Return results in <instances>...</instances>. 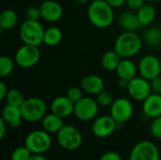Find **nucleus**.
<instances>
[{"label":"nucleus","instance_id":"obj_17","mask_svg":"<svg viewBox=\"0 0 161 160\" xmlns=\"http://www.w3.org/2000/svg\"><path fill=\"white\" fill-rule=\"evenodd\" d=\"M118 24L125 31L136 32L141 28L142 24L139 20L137 11L134 10H125L123 11L118 17Z\"/></svg>","mask_w":161,"mask_h":160},{"label":"nucleus","instance_id":"obj_11","mask_svg":"<svg viewBox=\"0 0 161 160\" xmlns=\"http://www.w3.org/2000/svg\"><path fill=\"white\" fill-rule=\"evenodd\" d=\"M128 94L137 101H144L152 92L151 82L142 76H136L129 81L127 88Z\"/></svg>","mask_w":161,"mask_h":160},{"label":"nucleus","instance_id":"obj_32","mask_svg":"<svg viewBox=\"0 0 161 160\" xmlns=\"http://www.w3.org/2000/svg\"><path fill=\"white\" fill-rule=\"evenodd\" d=\"M152 120L153 121L150 125V132L154 138L161 140V116Z\"/></svg>","mask_w":161,"mask_h":160},{"label":"nucleus","instance_id":"obj_14","mask_svg":"<svg viewBox=\"0 0 161 160\" xmlns=\"http://www.w3.org/2000/svg\"><path fill=\"white\" fill-rule=\"evenodd\" d=\"M42 18L47 22H58L63 14V8L61 5L54 0H46L40 6Z\"/></svg>","mask_w":161,"mask_h":160},{"label":"nucleus","instance_id":"obj_33","mask_svg":"<svg viewBox=\"0 0 161 160\" xmlns=\"http://www.w3.org/2000/svg\"><path fill=\"white\" fill-rule=\"evenodd\" d=\"M42 18L40 7H30L25 11V19L30 21H39V19Z\"/></svg>","mask_w":161,"mask_h":160},{"label":"nucleus","instance_id":"obj_28","mask_svg":"<svg viewBox=\"0 0 161 160\" xmlns=\"http://www.w3.org/2000/svg\"><path fill=\"white\" fill-rule=\"evenodd\" d=\"M14 69V62L13 60L7 57L2 56L0 58V77H6L9 75Z\"/></svg>","mask_w":161,"mask_h":160},{"label":"nucleus","instance_id":"obj_1","mask_svg":"<svg viewBox=\"0 0 161 160\" xmlns=\"http://www.w3.org/2000/svg\"><path fill=\"white\" fill-rule=\"evenodd\" d=\"M87 13L90 22L98 28H107L114 21L113 8L106 0H92L88 8Z\"/></svg>","mask_w":161,"mask_h":160},{"label":"nucleus","instance_id":"obj_37","mask_svg":"<svg viewBox=\"0 0 161 160\" xmlns=\"http://www.w3.org/2000/svg\"><path fill=\"white\" fill-rule=\"evenodd\" d=\"M106 2L113 8H121L122 6H124L126 0H106Z\"/></svg>","mask_w":161,"mask_h":160},{"label":"nucleus","instance_id":"obj_38","mask_svg":"<svg viewBox=\"0 0 161 160\" xmlns=\"http://www.w3.org/2000/svg\"><path fill=\"white\" fill-rule=\"evenodd\" d=\"M7 129H8V124L2 118H0V139L1 140H3L4 137L6 136Z\"/></svg>","mask_w":161,"mask_h":160},{"label":"nucleus","instance_id":"obj_42","mask_svg":"<svg viewBox=\"0 0 161 160\" xmlns=\"http://www.w3.org/2000/svg\"><path fill=\"white\" fill-rule=\"evenodd\" d=\"M75 3H78V4H86V3H88L90 0H74Z\"/></svg>","mask_w":161,"mask_h":160},{"label":"nucleus","instance_id":"obj_4","mask_svg":"<svg viewBox=\"0 0 161 160\" xmlns=\"http://www.w3.org/2000/svg\"><path fill=\"white\" fill-rule=\"evenodd\" d=\"M20 108L23 119L29 123H37L42 121L47 111L45 102L39 97H30L25 99Z\"/></svg>","mask_w":161,"mask_h":160},{"label":"nucleus","instance_id":"obj_43","mask_svg":"<svg viewBox=\"0 0 161 160\" xmlns=\"http://www.w3.org/2000/svg\"><path fill=\"white\" fill-rule=\"evenodd\" d=\"M147 2H151V3H156V2H161V0H146Z\"/></svg>","mask_w":161,"mask_h":160},{"label":"nucleus","instance_id":"obj_29","mask_svg":"<svg viewBox=\"0 0 161 160\" xmlns=\"http://www.w3.org/2000/svg\"><path fill=\"white\" fill-rule=\"evenodd\" d=\"M32 153L25 147H18L11 153V160H29L32 157Z\"/></svg>","mask_w":161,"mask_h":160},{"label":"nucleus","instance_id":"obj_9","mask_svg":"<svg viewBox=\"0 0 161 160\" xmlns=\"http://www.w3.org/2000/svg\"><path fill=\"white\" fill-rule=\"evenodd\" d=\"M41 58V52L38 46L24 44L15 54V62L21 68H30L35 66Z\"/></svg>","mask_w":161,"mask_h":160},{"label":"nucleus","instance_id":"obj_35","mask_svg":"<svg viewBox=\"0 0 161 160\" xmlns=\"http://www.w3.org/2000/svg\"><path fill=\"white\" fill-rule=\"evenodd\" d=\"M151 87H152V91L155 93L161 94V76H158L154 79H152L151 81Z\"/></svg>","mask_w":161,"mask_h":160},{"label":"nucleus","instance_id":"obj_15","mask_svg":"<svg viewBox=\"0 0 161 160\" xmlns=\"http://www.w3.org/2000/svg\"><path fill=\"white\" fill-rule=\"evenodd\" d=\"M75 110V103L71 101L67 95L65 96H58L55 98L51 104V111L61 117L62 119L67 118L74 114Z\"/></svg>","mask_w":161,"mask_h":160},{"label":"nucleus","instance_id":"obj_13","mask_svg":"<svg viewBox=\"0 0 161 160\" xmlns=\"http://www.w3.org/2000/svg\"><path fill=\"white\" fill-rule=\"evenodd\" d=\"M118 124L110 115L100 116L94 119L92 124V132L97 138H107L113 134Z\"/></svg>","mask_w":161,"mask_h":160},{"label":"nucleus","instance_id":"obj_2","mask_svg":"<svg viewBox=\"0 0 161 160\" xmlns=\"http://www.w3.org/2000/svg\"><path fill=\"white\" fill-rule=\"evenodd\" d=\"M142 40L136 32L125 31L121 33L114 43V50L122 58H130L142 49Z\"/></svg>","mask_w":161,"mask_h":160},{"label":"nucleus","instance_id":"obj_6","mask_svg":"<svg viewBox=\"0 0 161 160\" xmlns=\"http://www.w3.org/2000/svg\"><path fill=\"white\" fill-rule=\"evenodd\" d=\"M58 145L66 151H75L83 143L81 132L73 125H64L57 133Z\"/></svg>","mask_w":161,"mask_h":160},{"label":"nucleus","instance_id":"obj_12","mask_svg":"<svg viewBox=\"0 0 161 160\" xmlns=\"http://www.w3.org/2000/svg\"><path fill=\"white\" fill-rule=\"evenodd\" d=\"M138 70L141 76L151 81L152 79L160 75L161 68L159 58L153 55L144 56L139 62Z\"/></svg>","mask_w":161,"mask_h":160},{"label":"nucleus","instance_id":"obj_30","mask_svg":"<svg viewBox=\"0 0 161 160\" xmlns=\"http://www.w3.org/2000/svg\"><path fill=\"white\" fill-rule=\"evenodd\" d=\"M96 101L101 107H110L113 103V97L112 95L106 91H103L99 94H97Z\"/></svg>","mask_w":161,"mask_h":160},{"label":"nucleus","instance_id":"obj_23","mask_svg":"<svg viewBox=\"0 0 161 160\" xmlns=\"http://www.w3.org/2000/svg\"><path fill=\"white\" fill-rule=\"evenodd\" d=\"M144 42L153 48H158L161 46V27L151 26L144 31L143 34Z\"/></svg>","mask_w":161,"mask_h":160},{"label":"nucleus","instance_id":"obj_41","mask_svg":"<svg viewBox=\"0 0 161 160\" xmlns=\"http://www.w3.org/2000/svg\"><path fill=\"white\" fill-rule=\"evenodd\" d=\"M29 160H48L45 157H43L42 155H32V157H30Z\"/></svg>","mask_w":161,"mask_h":160},{"label":"nucleus","instance_id":"obj_25","mask_svg":"<svg viewBox=\"0 0 161 160\" xmlns=\"http://www.w3.org/2000/svg\"><path fill=\"white\" fill-rule=\"evenodd\" d=\"M18 22L17 13L12 9H5L0 15V27L2 30L13 28Z\"/></svg>","mask_w":161,"mask_h":160},{"label":"nucleus","instance_id":"obj_24","mask_svg":"<svg viewBox=\"0 0 161 160\" xmlns=\"http://www.w3.org/2000/svg\"><path fill=\"white\" fill-rule=\"evenodd\" d=\"M139 20L143 26L151 25L156 18V9L151 4H144L140 9L137 10Z\"/></svg>","mask_w":161,"mask_h":160},{"label":"nucleus","instance_id":"obj_45","mask_svg":"<svg viewBox=\"0 0 161 160\" xmlns=\"http://www.w3.org/2000/svg\"><path fill=\"white\" fill-rule=\"evenodd\" d=\"M160 51H161V46H160Z\"/></svg>","mask_w":161,"mask_h":160},{"label":"nucleus","instance_id":"obj_3","mask_svg":"<svg viewBox=\"0 0 161 160\" xmlns=\"http://www.w3.org/2000/svg\"><path fill=\"white\" fill-rule=\"evenodd\" d=\"M44 31L45 29L39 21L25 20L20 26L19 34L24 44L40 46L43 43Z\"/></svg>","mask_w":161,"mask_h":160},{"label":"nucleus","instance_id":"obj_8","mask_svg":"<svg viewBox=\"0 0 161 160\" xmlns=\"http://www.w3.org/2000/svg\"><path fill=\"white\" fill-rule=\"evenodd\" d=\"M99 110V104L91 97H83L75 104V116L83 122H88L96 118Z\"/></svg>","mask_w":161,"mask_h":160},{"label":"nucleus","instance_id":"obj_10","mask_svg":"<svg viewBox=\"0 0 161 160\" xmlns=\"http://www.w3.org/2000/svg\"><path fill=\"white\" fill-rule=\"evenodd\" d=\"M133 115V105L125 97L117 98L110 106V116L118 124H122L131 119Z\"/></svg>","mask_w":161,"mask_h":160},{"label":"nucleus","instance_id":"obj_34","mask_svg":"<svg viewBox=\"0 0 161 160\" xmlns=\"http://www.w3.org/2000/svg\"><path fill=\"white\" fill-rule=\"evenodd\" d=\"M145 2H146V0H126L125 4L129 9L137 11L145 4Z\"/></svg>","mask_w":161,"mask_h":160},{"label":"nucleus","instance_id":"obj_19","mask_svg":"<svg viewBox=\"0 0 161 160\" xmlns=\"http://www.w3.org/2000/svg\"><path fill=\"white\" fill-rule=\"evenodd\" d=\"M1 118L8 124V125L17 128L21 125L23 115L21 108L19 107H14L8 104H6L2 109V116Z\"/></svg>","mask_w":161,"mask_h":160},{"label":"nucleus","instance_id":"obj_39","mask_svg":"<svg viewBox=\"0 0 161 160\" xmlns=\"http://www.w3.org/2000/svg\"><path fill=\"white\" fill-rule=\"evenodd\" d=\"M8 89L7 85L3 81H1L0 82V99L1 100H5V98L8 94Z\"/></svg>","mask_w":161,"mask_h":160},{"label":"nucleus","instance_id":"obj_40","mask_svg":"<svg viewBox=\"0 0 161 160\" xmlns=\"http://www.w3.org/2000/svg\"><path fill=\"white\" fill-rule=\"evenodd\" d=\"M118 87L121 88V89H126L128 88V85H129V80H126V79H124V78H119L118 79Z\"/></svg>","mask_w":161,"mask_h":160},{"label":"nucleus","instance_id":"obj_21","mask_svg":"<svg viewBox=\"0 0 161 160\" xmlns=\"http://www.w3.org/2000/svg\"><path fill=\"white\" fill-rule=\"evenodd\" d=\"M138 68L136 64L129 58H123L116 70L119 78H124L126 80H131L136 77Z\"/></svg>","mask_w":161,"mask_h":160},{"label":"nucleus","instance_id":"obj_5","mask_svg":"<svg viewBox=\"0 0 161 160\" xmlns=\"http://www.w3.org/2000/svg\"><path fill=\"white\" fill-rule=\"evenodd\" d=\"M51 145L50 133L43 129L30 132L25 140V146L33 155H43L50 149Z\"/></svg>","mask_w":161,"mask_h":160},{"label":"nucleus","instance_id":"obj_7","mask_svg":"<svg viewBox=\"0 0 161 160\" xmlns=\"http://www.w3.org/2000/svg\"><path fill=\"white\" fill-rule=\"evenodd\" d=\"M129 160H160V153L154 142L142 141L132 148Z\"/></svg>","mask_w":161,"mask_h":160},{"label":"nucleus","instance_id":"obj_36","mask_svg":"<svg viewBox=\"0 0 161 160\" xmlns=\"http://www.w3.org/2000/svg\"><path fill=\"white\" fill-rule=\"evenodd\" d=\"M99 160H123L121 156L116 152H108L105 153Z\"/></svg>","mask_w":161,"mask_h":160},{"label":"nucleus","instance_id":"obj_26","mask_svg":"<svg viewBox=\"0 0 161 160\" xmlns=\"http://www.w3.org/2000/svg\"><path fill=\"white\" fill-rule=\"evenodd\" d=\"M62 40V32L57 26H50L45 29L44 37H43V43L48 46H55L58 45Z\"/></svg>","mask_w":161,"mask_h":160},{"label":"nucleus","instance_id":"obj_27","mask_svg":"<svg viewBox=\"0 0 161 160\" xmlns=\"http://www.w3.org/2000/svg\"><path fill=\"white\" fill-rule=\"evenodd\" d=\"M5 100H6L7 104L20 108L24 104L25 98L21 91H19L17 89H11V90H8Z\"/></svg>","mask_w":161,"mask_h":160},{"label":"nucleus","instance_id":"obj_16","mask_svg":"<svg viewBox=\"0 0 161 160\" xmlns=\"http://www.w3.org/2000/svg\"><path fill=\"white\" fill-rule=\"evenodd\" d=\"M143 114L150 119L161 116V94L152 92L142 103Z\"/></svg>","mask_w":161,"mask_h":160},{"label":"nucleus","instance_id":"obj_44","mask_svg":"<svg viewBox=\"0 0 161 160\" xmlns=\"http://www.w3.org/2000/svg\"><path fill=\"white\" fill-rule=\"evenodd\" d=\"M159 63H160V68H161V58H159Z\"/></svg>","mask_w":161,"mask_h":160},{"label":"nucleus","instance_id":"obj_18","mask_svg":"<svg viewBox=\"0 0 161 160\" xmlns=\"http://www.w3.org/2000/svg\"><path fill=\"white\" fill-rule=\"evenodd\" d=\"M80 85L84 92L92 95H97L103 91H105V82L103 78L96 74L86 75L81 80Z\"/></svg>","mask_w":161,"mask_h":160},{"label":"nucleus","instance_id":"obj_22","mask_svg":"<svg viewBox=\"0 0 161 160\" xmlns=\"http://www.w3.org/2000/svg\"><path fill=\"white\" fill-rule=\"evenodd\" d=\"M122 59L123 58L119 56V54L115 50H111V51L106 52L103 55L101 58V63H102L103 68L106 71L113 72L117 70Z\"/></svg>","mask_w":161,"mask_h":160},{"label":"nucleus","instance_id":"obj_31","mask_svg":"<svg viewBox=\"0 0 161 160\" xmlns=\"http://www.w3.org/2000/svg\"><path fill=\"white\" fill-rule=\"evenodd\" d=\"M83 90L82 88H78V87H72L67 91L66 95L68 96V98L73 101L75 104L76 102H78L79 100H81L84 96H83Z\"/></svg>","mask_w":161,"mask_h":160},{"label":"nucleus","instance_id":"obj_20","mask_svg":"<svg viewBox=\"0 0 161 160\" xmlns=\"http://www.w3.org/2000/svg\"><path fill=\"white\" fill-rule=\"evenodd\" d=\"M63 119L53 112L50 114H46L43 119L42 120V129L48 133H58L63 126H64Z\"/></svg>","mask_w":161,"mask_h":160}]
</instances>
